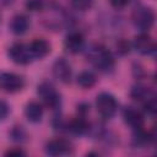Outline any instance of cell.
I'll use <instances>...</instances> for the list:
<instances>
[{"instance_id":"cell-23","label":"cell","mask_w":157,"mask_h":157,"mask_svg":"<svg viewBox=\"0 0 157 157\" xmlns=\"http://www.w3.org/2000/svg\"><path fill=\"white\" fill-rule=\"evenodd\" d=\"M9 113H10V107H9V104H7L5 101L0 99V121L5 120V119L7 118V115H9Z\"/></svg>"},{"instance_id":"cell-17","label":"cell","mask_w":157,"mask_h":157,"mask_svg":"<svg viewBox=\"0 0 157 157\" xmlns=\"http://www.w3.org/2000/svg\"><path fill=\"white\" fill-rule=\"evenodd\" d=\"M134 135H132V144L137 147H144L146 145H150L153 139H155V135L151 132V131H145L142 128H139V129H134Z\"/></svg>"},{"instance_id":"cell-25","label":"cell","mask_w":157,"mask_h":157,"mask_svg":"<svg viewBox=\"0 0 157 157\" xmlns=\"http://www.w3.org/2000/svg\"><path fill=\"white\" fill-rule=\"evenodd\" d=\"M109 2L115 9H123L129 4V0H109Z\"/></svg>"},{"instance_id":"cell-7","label":"cell","mask_w":157,"mask_h":157,"mask_svg":"<svg viewBox=\"0 0 157 157\" xmlns=\"http://www.w3.org/2000/svg\"><path fill=\"white\" fill-rule=\"evenodd\" d=\"M74 150L72 144L63 137H58L54 140H50L45 145V153L49 156H64L71 153Z\"/></svg>"},{"instance_id":"cell-19","label":"cell","mask_w":157,"mask_h":157,"mask_svg":"<svg viewBox=\"0 0 157 157\" xmlns=\"http://www.w3.org/2000/svg\"><path fill=\"white\" fill-rule=\"evenodd\" d=\"M94 0H71V5L74 9L78 11H86L90 10L93 5Z\"/></svg>"},{"instance_id":"cell-15","label":"cell","mask_w":157,"mask_h":157,"mask_svg":"<svg viewBox=\"0 0 157 157\" xmlns=\"http://www.w3.org/2000/svg\"><path fill=\"white\" fill-rule=\"evenodd\" d=\"M25 115L31 123H38L43 117V107L38 102H29L25 108Z\"/></svg>"},{"instance_id":"cell-8","label":"cell","mask_w":157,"mask_h":157,"mask_svg":"<svg viewBox=\"0 0 157 157\" xmlns=\"http://www.w3.org/2000/svg\"><path fill=\"white\" fill-rule=\"evenodd\" d=\"M134 48L137 53L142 55H150L155 53L156 50V44L153 38L147 33V32H141L134 38Z\"/></svg>"},{"instance_id":"cell-13","label":"cell","mask_w":157,"mask_h":157,"mask_svg":"<svg viewBox=\"0 0 157 157\" xmlns=\"http://www.w3.org/2000/svg\"><path fill=\"white\" fill-rule=\"evenodd\" d=\"M28 28H29V20L26 15L18 13L12 17V20L10 22V29L13 34L22 36L28 31Z\"/></svg>"},{"instance_id":"cell-4","label":"cell","mask_w":157,"mask_h":157,"mask_svg":"<svg viewBox=\"0 0 157 157\" xmlns=\"http://www.w3.org/2000/svg\"><path fill=\"white\" fill-rule=\"evenodd\" d=\"M39 97L43 99L44 104L50 108V109H55L60 105V96L58 93V91L55 90V87L49 83V82H42L40 85H38V90H37Z\"/></svg>"},{"instance_id":"cell-9","label":"cell","mask_w":157,"mask_h":157,"mask_svg":"<svg viewBox=\"0 0 157 157\" xmlns=\"http://www.w3.org/2000/svg\"><path fill=\"white\" fill-rule=\"evenodd\" d=\"M71 74H72L71 66L65 59L59 58L54 61V64H53V75L56 80H59L63 83H69L70 80H71Z\"/></svg>"},{"instance_id":"cell-26","label":"cell","mask_w":157,"mask_h":157,"mask_svg":"<svg viewBox=\"0 0 157 157\" xmlns=\"http://www.w3.org/2000/svg\"><path fill=\"white\" fill-rule=\"evenodd\" d=\"M25 155H26V152L22 151L21 148H11V150L5 152V156H10V157H12V156H25Z\"/></svg>"},{"instance_id":"cell-6","label":"cell","mask_w":157,"mask_h":157,"mask_svg":"<svg viewBox=\"0 0 157 157\" xmlns=\"http://www.w3.org/2000/svg\"><path fill=\"white\" fill-rule=\"evenodd\" d=\"M25 81L20 75L13 72H0V90L9 93H15L21 91Z\"/></svg>"},{"instance_id":"cell-22","label":"cell","mask_w":157,"mask_h":157,"mask_svg":"<svg viewBox=\"0 0 157 157\" xmlns=\"http://www.w3.org/2000/svg\"><path fill=\"white\" fill-rule=\"evenodd\" d=\"M117 52L120 55H125L130 52V43L125 39H120L119 42H117Z\"/></svg>"},{"instance_id":"cell-12","label":"cell","mask_w":157,"mask_h":157,"mask_svg":"<svg viewBox=\"0 0 157 157\" xmlns=\"http://www.w3.org/2000/svg\"><path fill=\"white\" fill-rule=\"evenodd\" d=\"M28 47H29L33 59H43L50 53V44L43 38H37L32 40Z\"/></svg>"},{"instance_id":"cell-1","label":"cell","mask_w":157,"mask_h":157,"mask_svg":"<svg viewBox=\"0 0 157 157\" xmlns=\"http://www.w3.org/2000/svg\"><path fill=\"white\" fill-rule=\"evenodd\" d=\"M86 56L88 61L99 71L109 72L114 69L115 60L110 50L102 44H93L87 49Z\"/></svg>"},{"instance_id":"cell-3","label":"cell","mask_w":157,"mask_h":157,"mask_svg":"<svg viewBox=\"0 0 157 157\" xmlns=\"http://www.w3.org/2000/svg\"><path fill=\"white\" fill-rule=\"evenodd\" d=\"M96 108L102 118L110 119L118 109V103L113 94L108 92H102L96 98Z\"/></svg>"},{"instance_id":"cell-24","label":"cell","mask_w":157,"mask_h":157,"mask_svg":"<svg viewBox=\"0 0 157 157\" xmlns=\"http://www.w3.org/2000/svg\"><path fill=\"white\" fill-rule=\"evenodd\" d=\"M27 7L31 9L32 11H37L42 7V1L40 0H28L27 1Z\"/></svg>"},{"instance_id":"cell-18","label":"cell","mask_w":157,"mask_h":157,"mask_svg":"<svg viewBox=\"0 0 157 157\" xmlns=\"http://www.w3.org/2000/svg\"><path fill=\"white\" fill-rule=\"evenodd\" d=\"M76 82L80 87L82 88H91L96 85L97 82V78H96V75L91 71H82L77 75V78H76Z\"/></svg>"},{"instance_id":"cell-20","label":"cell","mask_w":157,"mask_h":157,"mask_svg":"<svg viewBox=\"0 0 157 157\" xmlns=\"http://www.w3.org/2000/svg\"><path fill=\"white\" fill-rule=\"evenodd\" d=\"M144 104V109H145V112L148 114V115H151V117H155V114H156V110H157V103H156V97L153 96V97H151L150 99H147L145 103H142Z\"/></svg>"},{"instance_id":"cell-21","label":"cell","mask_w":157,"mask_h":157,"mask_svg":"<svg viewBox=\"0 0 157 157\" xmlns=\"http://www.w3.org/2000/svg\"><path fill=\"white\" fill-rule=\"evenodd\" d=\"M11 137L15 141H25L26 140V132L21 126H15L11 131Z\"/></svg>"},{"instance_id":"cell-5","label":"cell","mask_w":157,"mask_h":157,"mask_svg":"<svg viewBox=\"0 0 157 157\" xmlns=\"http://www.w3.org/2000/svg\"><path fill=\"white\" fill-rule=\"evenodd\" d=\"M9 58L18 65H27L33 60L32 53L29 50V47L23 43H15L9 48L7 52Z\"/></svg>"},{"instance_id":"cell-14","label":"cell","mask_w":157,"mask_h":157,"mask_svg":"<svg viewBox=\"0 0 157 157\" xmlns=\"http://www.w3.org/2000/svg\"><path fill=\"white\" fill-rule=\"evenodd\" d=\"M153 92L151 91V88H148L145 85H135L131 90H130V97L140 103H145L147 99H150L151 97H153Z\"/></svg>"},{"instance_id":"cell-2","label":"cell","mask_w":157,"mask_h":157,"mask_svg":"<svg viewBox=\"0 0 157 157\" xmlns=\"http://www.w3.org/2000/svg\"><path fill=\"white\" fill-rule=\"evenodd\" d=\"M134 26L141 32H147L155 23V12L151 7L139 6L134 10L131 16Z\"/></svg>"},{"instance_id":"cell-11","label":"cell","mask_w":157,"mask_h":157,"mask_svg":"<svg viewBox=\"0 0 157 157\" xmlns=\"http://www.w3.org/2000/svg\"><path fill=\"white\" fill-rule=\"evenodd\" d=\"M123 117H124V121L132 129H139V128H144V115L140 110H137L134 107H126L123 112Z\"/></svg>"},{"instance_id":"cell-10","label":"cell","mask_w":157,"mask_h":157,"mask_svg":"<svg viewBox=\"0 0 157 157\" xmlns=\"http://www.w3.org/2000/svg\"><path fill=\"white\" fill-rule=\"evenodd\" d=\"M83 45H85V39L80 32L69 33L64 40V47L66 52L70 54H77L83 49Z\"/></svg>"},{"instance_id":"cell-16","label":"cell","mask_w":157,"mask_h":157,"mask_svg":"<svg viewBox=\"0 0 157 157\" xmlns=\"http://www.w3.org/2000/svg\"><path fill=\"white\" fill-rule=\"evenodd\" d=\"M66 128L70 132H72L75 135H83L90 130V124L86 121L85 117L78 115L77 118H75L70 123H67Z\"/></svg>"}]
</instances>
